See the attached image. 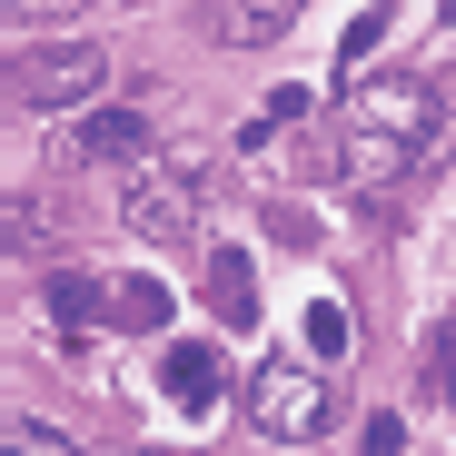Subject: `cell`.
Wrapping results in <instances>:
<instances>
[{
    "instance_id": "6da1fadb",
    "label": "cell",
    "mask_w": 456,
    "mask_h": 456,
    "mask_svg": "<svg viewBox=\"0 0 456 456\" xmlns=\"http://www.w3.org/2000/svg\"><path fill=\"white\" fill-rule=\"evenodd\" d=\"M338 149H347V179H357L367 199L427 179L446 149H456V80H387V90L347 100Z\"/></svg>"
},
{
    "instance_id": "7c38bea8",
    "label": "cell",
    "mask_w": 456,
    "mask_h": 456,
    "mask_svg": "<svg viewBox=\"0 0 456 456\" xmlns=\"http://www.w3.org/2000/svg\"><path fill=\"white\" fill-rule=\"evenodd\" d=\"M0 456H80V446H69V436H50L40 417H11V427H0Z\"/></svg>"
},
{
    "instance_id": "4fadbf2b",
    "label": "cell",
    "mask_w": 456,
    "mask_h": 456,
    "mask_svg": "<svg viewBox=\"0 0 456 456\" xmlns=\"http://www.w3.org/2000/svg\"><path fill=\"white\" fill-rule=\"evenodd\" d=\"M308 100H318V90H268V110H258V119H248V129H239V139H248V149H258V139H268V129H288V119H308Z\"/></svg>"
},
{
    "instance_id": "5bb4252c",
    "label": "cell",
    "mask_w": 456,
    "mask_h": 456,
    "mask_svg": "<svg viewBox=\"0 0 456 456\" xmlns=\"http://www.w3.org/2000/svg\"><path fill=\"white\" fill-rule=\"evenodd\" d=\"M427 377H436V397L456 407V318H436V338H427Z\"/></svg>"
},
{
    "instance_id": "277c9868",
    "label": "cell",
    "mask_w": 456,
    "mask_h": 456,
    "mask_svg": "<svg viewBox=\"0 0 456 456\" xmlns=\"http://www.w3.org/2000/svg\"><path fill=\"white\" fill-rule=\"evenodd\" d=\"M119 218H129V239H149V248H189L199 239V179H129V199H119Z\"/></svg>"
},
{
    "instance_id": "8992f818",
    "label": "cell",
    "mask_w": 456,
    "mask_h": 456,
    "mask_svg": "<svg viewBox=\"0 0 456 456\" xmlns=\"http://www.w3.org/2000/svg\"><path fill=\"white\" fill-rule=\"evenodd\" d=\"M208 308H218L228 328H258V268H248L239 248H218V258H208Z\"/></svg>"
},
{
    "instance_id": "ba28073f",
    "label": "cell",
    "mask_w": 456,
    "mask_h": 456,
    "mask_svg": "<svg viewBox=\"0 0 456 456\" xmlns=\"http://www.w3.org/2000/svg\"><path fill=\"white\" fill-rule=\"evenodd\" d=\"M297 338H308V367H338L357 338H347V308L338 297H308V318H297Z\"/></svg>"
},
{
    "instance_id": "5b68a950",
    "label": "cell",
    "mask_w": 456,
    "mask_h": 456,
    "mask_svg": "<svg viewBox=\"0 0 456 456\" xmlns=\"http://www.w3.org/2000/svg\"><path fill=\"white\" fill-rule=\"evenodd\" d=\"M159 387H169L179 407H208V397H218V347H208V338H179V347L159 357Z\"/></svg>"
},
{
    "instance_id": "52a82bcc",
    "label": "cell",
    "mask_w": 456,
    "mask_h": 456,
    "mask_svg": "<svg viewBox=\"0 0 456 456\" xmlns=\"http://www.w3.org/2000/svg\"><path fill=\"white\" fill-rule=\"evenodd\" d=\"M80 149H90V159H139V149H149V119H139V110H90V119H80Z\"/></svg>"
},
{
    "instance_id": "7a4b0ae2",
    "label": "cell",
    "mask_w": 456,
    "mask_h": 456,
    "mask_svg": "<svg viewBox=\"0 0 456 456\" xmlns=\"http://www.w3.org/2000/svg\"><path fill=\"white\" fill-rule=\"evenodd\" d=\"M248 427L258 436H278V446H297V436H328L338 427V397H328V367H258L248 377Z\"/></svg>"
},
{
    "instance_id": "9a60e30c",
    "label": "cell",
    "mask_w": 456,
    "mask_h": 456,
    "mask_svg": "<svg viewBox=\"0 0 456 456\" xmlns=\"http://www.w3.org/2000/svg\"><path fill=\"white\" fill-rule=\"evenodd\" d=\"M387 20H397V11H357V20H347V40H338V50H347V60H367V50H377V40H387Z\"/></svg>"
},
{
    "instance_id": "3957f363",
    "label": "cell",
    "mask_w": 456,
    "mask_h": 456,
    "mask_svg": "<svg viewBox=\"0 0 456 456\" xmlns=\"http://www.w3.org/2000/svg\"><path fill=\"white\" fill-rule=\"evenodd\" d=\"M100 80H110L100 40H40V50H11V90H20L30 110H80Z\"/></svg>"
},
{
    "instance_id": "8fae6325",
    "label": "cell",
    "mask_w": 456,
    "mask_h": 456,
    "mask_svg": "<svg viewBox=\"0 0 456 456\" xmlns=\"http://www.w3.org/2000/svg\"><path fill=\"white\" fill-rule=\"evenodd\" d=\"M288 20H297L288 0H258V11H239V20H228V40H239V50H268V40H278Z\"/></svg>"
},
{
    "instance_id": "9c48e42d",
    "label": "cell",
    "mask_w": 456,
    "mask_h": 456,
    "mask_svg": "<svg viewBox=\"0 0 456 456\" xmlns=\"http://www.w3.org/2000/svg\"><path fill=\"white\" fill-rule=\"evenodd\" d=\"M50 318H60L69 338L100 328V318H110V288H90V278H69V268H60V278H50Z\"/></svg>"
},
{
    "instance_id": "30bf717a",
    "label": "cell",
    "mask_w": 456,
    "mask_h": 456,
    "mask_svg": "<svg viewBox=\"0 0 456 456\" xmlns=\"http://www.w3.org/2000/svg\"><path fill=\"white\" fill-rule=\"evenodd\" d=\"M110 318H119V328H169V288H159V278H119V288H110Z\"/></svg>"
}]
</instances>
